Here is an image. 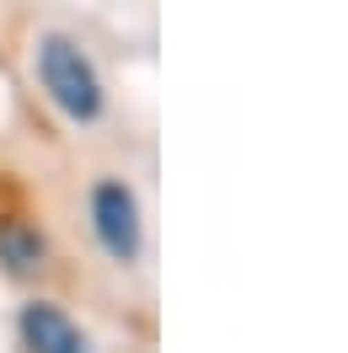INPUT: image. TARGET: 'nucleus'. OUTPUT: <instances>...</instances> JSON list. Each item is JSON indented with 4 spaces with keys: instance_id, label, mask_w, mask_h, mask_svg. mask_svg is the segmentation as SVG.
<instances>
[{
    "instance_id": "nucleus-1",
    "label": "nucleus",
    "mask_w": 348,
    "mask_h": 353,
    "mask_svg": "<svg viewBox=\"0 0 348 353\" xmlns=\"http://www.w3.org/2000/svg\"><path fill=\"white\" fill-rule=\"evenodd\" d=\"M32 65H38V81H44L48 102L65 112V118H75V123L102 118L108 91H102V75H97V65L86 59V48L75 43V38H65V32H44Z\"/></svg>"
},
{
    "instance_id": "nucleus-3",
    "label": "nucleus",
    "mask_w": 348,
    "mask_h": 353,
    "mask_svg": "<svg viewBox=\"0 0 348 353\" xmlns=\"http://www.w3.org/2000/svg\"><path fill=\"white\" fill-rule=\"evenodd\" d=\"M22 343L32 353H86V337L59 305L48 300H27L22 305Z\"/></svg>"
},
{
    "instance_id": "nucleus-4",
    "label": "nucleus",
    "mask_w": 348,
    "mask_h": 353,
    "mask_svg": "<svg viewBox=\"0 0 348 353\" xmlns=\"http://www.w3.org/2000/svg\"><path fill=\"white\" fill-rule=\"evenodd\" d=\"M0 252L11 257V268H17V273H27V268H32L38 257H44V241H38L32 230H6V241H0Z\"/></svg>"
},
{
    "instance_id": "nucleus-2",
    "label": "nucleus",
    "mask_w": 348,
    "mask_h": 353,
    "mask_svg": "<svg viewBox=\"0 0 348 353\" xmlns=\"http://www.w3.org/2000/svg\"><path fill=\"white\" fill-rule=\"evenodd\" d=\"M91 230L113 263H134L139 241H145V220H139V199L124 176H102L91 188Z\"/></svg>"
}]
</instances>
